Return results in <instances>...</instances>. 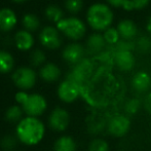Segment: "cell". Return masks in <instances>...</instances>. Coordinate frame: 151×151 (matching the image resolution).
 I'll return each mask as SVG.
<instances>
[{"label": "cell", "instance_id": "cell-1", "mask_svg": "<svg viewBox=\"0 0 151 151\" xmlns=\"http://www.w3.org/2000/svg\"><path fill=\"white\" fill-rule=\"evenodd\" d=\"M46 127L39 117L25 116L16 125V137L26 146H36L43 140Z\"/></svg>", "mask_w": 151, "mask_h": 151}, {"label": "cell", "instance_id": "cell-2", "mask_svg": "<svg viewBox=\"0 0 151 151\" xmlns=\"http://www.w3.org/2000/svg\"><path fill=\"white\" fill-rule=\"evenodd\" d=\"M114 21V14L112 8L107 3L91 4L86 10V23L96 32H104L111 27Z\"/></svg>", "mask_w": 151, "mask_h": 151}, {"label": "cell", "instance_id": "cell-3", "mask_svg": "<svg viewBox=\"0 0 151 151\" xmlns=\"http://www.w3.org/2000/svg\"><path fill=\"white\" fill-rule=\"evenodd\" d=\"M14 99L18 105L23 108L26 116L39 117L47 110V101L40 93H29L24 91H19L14 95Z\"/></svg>", "mask_w": 151, "mask_h": 151}, {"label": "cell", "instance_id": "cell-4", "mask_svg": "<svg viewBox=\"0 0 151 151\" xmlns=\"http://www.w3.org/2000/svg\"><path fill=\"white\" fill-rule=\"evenodd\" d=\"M56 27L61 33L74 42L82 39L86 33V25L83 21L76 17L64 18L59 23H57Z\"/></svg>", "mask_w": 151, "mask_h": 151}, {"label": "cell", "instance_id": "cell-5", "mask_svg": "<svg viewBox=\"0 0 151 151\" xmlns=\"http://www.w3.org/2000/svg\"><path fill=\"white\" fill-rule=\"evenodd\" d=\"M93 63L90 59L84 58L81 62H79L76 65L72 66L70 72L67 74L68 79L76 82L80 88H82L84 86H86L88 81L93 76Z\"/></svg>", "mask_w": 151, "mask_h": 151}, {"label": "cell", "instance_id": "cell-6", "mask_svg": "<svg viewBox=\"0 0 151 151\" xmlns=\"http://www.w3.org/2000/svg\"><path fill=\"white\" fill-rule=\"evenodd\" d=\"M12 80L20 91H27L35 86L37 74L31 67H20L12 72Z\"/></svg>", "mask_w": 151, "mask_h": 151}, {"label": "cell", "instance_id": "cell-7", "mask_svg": "<svg viewBox=\"0 0 151 151\" xmlns=\"http://www.w3.org/2000/svg\"><path fill=\"white\" fill-rule=\"evenodd\" d=\"M132 127V121L125 114H117L111 117L107 123V131L111 137L122 138L127 135Z\"/></svg>", "mask_w": 151, "mask_h": 151}, {"label": "cell", "instance_id": "cell-8", "mask_svg": "<svg viewBox=\"0 0 151 151\" xmlns=\"http://www.w3.org/2000/svg\"><path fill=\"white\" fill-rule=\"evenodd\" d=\"M58 98L65 104H72L81 95V88L76 82L66 78L61 82L57 90Z\"/></svg>", "mask_w": 151, "mask_h": 151}, {"label": "cell", "instance_id": "cell-9", "mask_svg": "<svg viewBox=\"0 0 151 151\" xmlns=\"http://www.w3.org/2000/svg\"><path fill=\"white\" fill-rule=\"evenodd\" d=\"M71 116L63 107H56L48 115V127L55 132L62 133L69 127Z\"/></svg>", "mask_w": 151, "mask_h": 151}, {"label": "cell", "instance_id": "cell-10", "mask_svg": "<svg viewBox=\"0 0 151 151\" xmlns=\"http://www.w3.org/2000/svg\"><path fill=\"white\" fill-rule=\"evenodd\" d=\"M39 41L41 45L47 50H57L62 45L60 31L57 29V27H44L39 33Z\"/></svg>", "mask_w": 151, "mask_h": 151}, {"label": "cell", "instance_id": "cell-11", "mask_svg": "<svg viewBox=\"0 0 151 151\" xmlns=\"http://www.w3.org/2000/svg\"><path fill=\"white\" fill-rule=\"evenodd\" d=\"M86 46H83L81 43H78V42H72V43L68 44L62 52L63 60L72 66L81 62L86 58Z\"/></svg>", "mask_w": 151, "mask_h": 151}, {"label": "cell", "instance_id": "cell-12", "mask_svg": "<svg viewBox=\"0 0 151 151\" xmlns=\"http://www.w3.org/2000/svg\"><path fill=\"white\" fill-rule=\"evenodd\" d=\"M106 41L103 37V34L96 32L93 33L91 35L88 36L86 42V54L91 55V56H99L105 50Z\"/></svg>", "mask_w": 151, "mask_h": 151}, {"label": "cell", "instance_id": "cell-13", "mask_svg": "<svg viewBox=\"0 0 151 151\" xmlns=\"http://www.w3.org/2000/svg\"><path fill=\"white\" fill-rule=\"evenodd\" d=\"M113 62L121 72H129L134 69L136 59L133 52H114Z\"/></svg>", "mask_w": 151, "mask_h": 151}, {"label": "cell", "instance_id": "cell-14", "mask_svg": "<svg viewBox=\"0 0 151 151\" xmlns=\"http://www.w3.org/2000/svg\"><path fill=\"white\" fill-rule=\"evenodd\" d=\"M132 88L137 93H149L151 88V76L146 71H138L131 80Z\"/></svg>", "mask_w": 151, "mask_h": 151}, {"label": "cell", "instance_id": "cell-15", "mask_svg": "<svg viewBox=\"0 0 151 151\" xmlns=\"http://www.w3.org/2000/svg\"><path fill=\"white\" fill-rule=\"evenodd\" d=\"M118 33L120 35V38L122 40H127V41H134L138 35V27L136 23L133 20L129 19H124L121 20L118 23L117 27Z\"/></svg>", "mask_w": 151, "mask_h": 151}, {"label": "cell", "instance_id": "cell-16", "mask_svg": "<svg viewBox=\"0 0 151 151\" xmlns=\"http://www.w3.org/2000/svg\"><path fill=\"white\" fill-rule=\"evenodd\" d=\"M62 71L58 65L54 63H45L39 70V76L45 82H56L61 77Z\"/></svg>", "mask_w": 151, "mask_h": 151}, {"label": "cell", "instance_id": "cell-17", "mask_svg": "<svg viewBox=\"0 0 151 151\" xmlns=\"http://www.w3.org/2000/svg\"><path fill=\"white\" fill-rule=\"evenodd\" d=\"M17 22L18 19L14 10L6 7L0 9V31H12L16 27Z\"/></svg>", "mask_w": 151, "mask_h": 151}, {"label": "cell", "instance_id": "cell-18", "mask_svg": "<svg viewBox=\"0 0 151 151\" xmlns=\"http://www.w3.org/2000/svg\"><path fill=\"white\" fill-rule=\"evenodd\" d=\"M14 44L17 48L23 52L30 50L34 45V37L31 32L27 30L18 31L14 35Z\"/></svg>", "mask_w": 151, "mask_h": 151}, {"label": "cell", "instance_id": "cell-19", "mask_svg": "<svg viewBox=\"0 0 151 151\" xmlns=\"http://www.w3.org/2000/svg\"><path fill=\"white\" fill-rule=\"evenodd\" d=\"M77 143L71 136H60L54 143V151H76Z\"/></svg>", "mask_w": 151, "mask_h": 151}, {"label": "cell", "instance_id": "cell-20", "mask_svg": "<svg viewBox=\"0 0 151 151\" xmlns=\"http://www.w3.org/2000/svg\"><path fill=\"white\" fill-rule=\"evenodd\" d=\"M24 110L23 108L21 107L20 105H12L6 109L5 113H4V118L7 122L9 123H16L18 124L23 118L25 117L24 116Z\"/></svg>", "mask_w": 151, "mask_h": 151}, {"label": "cell", "instance_id": "cell-21", "mask_svg": "<svg viewBox=\"0 0 151 151\" xmlns=\"http://www.w3.org/2000/svg\"><path fill=\"white\" fill-rule=\"evenodd\" d=\"M14 59L10 52L0 50V73L6 74L14 70Z\"/></svg>", "mask_w": 151, "mask_h": 151}, {"label": "cell", "instance_id": "cell-22", "mask_svg": "<svg viewBox=\"0 0 151 151\" xmlns=\"http://www.w3.org/2000/svg\"><path fill=\"white\" fill-rule=\"evenodd\" d=\"M143 103L141 102V100L139 98H131L124 103L123 106V110H124L125 115L127 116H134L141 110Z\"/></svg>", "mask_w": 151, "mask_h": 151}, {"label": "cell", "instance_id": "cell-23", "mask_svg": "<svg viewBox=\"0 0 151 151\" xmlns=\"http://www.w3.org/2000/svg\"><path fill=\"white\" fill-rule=\"evenodd\" d=\"M22 24L24 28L29 32L37 31L40 27V21L38 17L34 14H26L22 19Z\"/></svg>", "mask_w": 151, "mask_h": 151}, {"label": "cell", "instance_id": "cell-24", "mask_svg": "<svg viewBox=\"0 0 151 151\" xmlns=\"http://www.w3.org/2000/svg\"><path fill=\"white\" fill-rule=\"evenodd\" d=\"M44 14H45V17L50 21V22L54 23H59L61 20L64 19V12L63 10L59 7L56 4H50L44 10Z\"/></svg>", "mask_w": 151, "mask_h": 151}, {"label": "cell", "instance_id": "cell-25", "mask_svg": "<svg viewBox=\"0 0 151 151\" xmlns=\"http://www.w3.org/2000/svg\"><path fill=\"white\" fill-rule=\"evenodd\" d=\"M103 37L106 41V44L109 46H115L118 43V41L121 39L120 35L118 33L117 29L113 28V27H110L109 29H107L106 31H104L103 33Z\"/></svg>", "mask_w": 151, "mask_h": 151}, {"label": "cell", "instance_id": "cell-26", "mask_svg": "<svg viewBox=\"0 0 151 151\" xmlns=\"http://www.w3.org/2000/svg\"><path fill=\"white\" fill-rule=\"evenodd\" d=\"M151 0H127V3L123 5L122 9L127 12L133 10H142L149 5Z\"/></svg>", "mask_w": 151, "mask_h": 151}, {"label": "cell", "instance_id": "cell-27", "mask_svg": "<svg viewBox=\"0 0 151 151\" xmlns=\"http://www.w3.org/2000/svg\"><path fill=\"white\" fill-rule=\"evenodd\" d=\"M88 151H110V145L103 138H95L88 144Z\"/></svg>", "mask_w": 151, "mask_h": 151}, {"label": "cell", "instance_id": "cell-28", "mask_svg": "<svg viewBox=\"0 0 151 151\" xmlns=\"http://www.w3.org/2000/svg\"><path fill=\"white\" fill-rule=\"evenodd\" d=\"M136 50L141 54H147L151 50V38L147 35H143L138 38L135 42Z\"/></svg>", "mask_w": 151, "mask_h": 151}, {"label": "cell", "instance_id": "cell-29", "mask_svg": "<svg viewBox=\"0 0 151 151\" xmlns=\"http://www.w3.org/2000/svg\"><path fill=\"white\" fill-rule=\"evenodd\" d=\"M29 61H30L31 65L34 66V67H39V66L42 67L46 61L45 54L41 50H35L30 54Z\"/></svg>", "mask_w": 151, "mask_h": 151}, {"label": "cell", "instance_id": "cell-30", "mask_svg": "<svg viewBox=\"0 0 151 151\" xmlns=\"http://www.w3.org/2000/svg\"><path fill=\"white\" fill-rule=\"evenodd\" d=\"M18 143L17 137L12 135H6L0 140V146L4 151H14V148Z\"/></svg>", "mask_w": 151, "mask_h": 151}, {"label": "cell", "instance_id": "cell-31", "mask_svg": "<svg viewBox=\"0 0 151 151\" xmlns=\"http://www.w3.org/2000/svg\"><path fill=\"white\" fill-rule=\"evenodd\" d=\"M83 0H65V8L70 14H78L83 8Z\"/></svg>", "mask_w": 151, "mask_h": 151}, {"label": "cell", "instance_id": "cell-32", "mask_svg": "<svg viewBox=\"0 0 151 151\" xmlns=\"http://www.w3.org/2000/svg\"><path fill=\"white\" fill-rule=\"evenodd\" d=\"M114 52H133L136 50L135 42L134 41H127V40L120 39L118 43L115 46H113Z\"/></svg>", "mask_w": 151, "mask_h": 151}, {"label": "cell", "instance_id": "cell-33", "mask_svg": "<svg viewBox=\"0 0 151 151\" xmlns=\"http://www.w3.org/2000/svg\"><path fill=\"white\" fill-rule=\"evenodd\" d=\"M127 0H106V3L110 6V7L114 8H122L123 5L127 3Z\"/></svg>", "mask_w": 151, "mask_h": 151}, {"label": "cell", "instance_id": "cell-34", "mask_svg": "<svg viewBox=\"0 0 151 151\" xmlns=\"http://www.w3.org/2000/svg\"><path fill=\"white\" fill-rule=\"evenodd\" d=\"M143 107H144V109H145V111L151 116V91H149V93L146 95L145 99H144V102H143Z\"/></svg>", "mask_w": 151, "mask_h": 151}, {"label": "cell", "instance_id": "cell-35", "mask_svg": "<svg viewBox=\"0 0 151 151\" xmlns=\"http://www.w3.org/2000/svg\"><path fill=\"white\" fill-rule=\"evenodd\" d=\"M146 30L151 34V17L148 19V21H147V24H146Z\"/></svg>", "mask_w": 151, "mask_h": 151}, {"label": "cell", "instance_id": "cell-36", "mask_svg": "<svg viewBox=\"0 0 151 151\" xmlns=\"http://www.w3.org/2000/svg\"><path fill=\"white\" fill-rule=\"evenodd\" d=\"M14 2H16V3H22V2H25L27 1V0H12Z\"/></svg>", "mask_w": 151, "mask_h": 151}, {"label": "cell", "instance_id": "cell-37", "mask_svg": "<svg viewBox=\"0 0 151 151\" xmlns=\"http://www.w3.org/2000/svg\"><path fill=\"white\" fill-rule=\"evenodd\" d=\"M14 151H22V150H14Z\"/></svg>", "mask_w": 151, "mask_h": 151}]
</instances>
